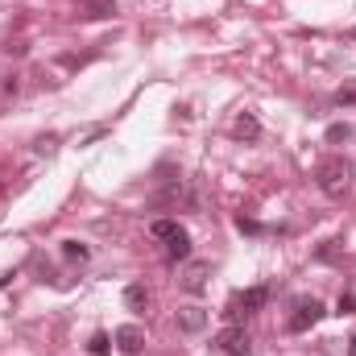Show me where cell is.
Masks as SVG:
<instances>
[{
    "instance_id": "5bb4252c",
    "label": "cell",
    "mask_w": 356,
    "mask_h": 356,
    "mask_svg": "<svg viewBox=\"0 0 356 356\" xmlns=\"http://www.w3.org/2000/svg\"><path fill=\"white\" fill-rule=\"evenodd\" d=\"M63 257H67V261H79V266H83V261L91 257V249L83 245V241H63Z\"/></svg>"
},
{
    "instance_id": "9c48e42d",
    "label": "cell",
    "mask_w": 356,
    "mask_h": 356,
    "mask_svg": "<svg viewBox=\"0 0 356 356\" xmlns=\"http://www.w3.org/2000/svg\"><path fill=\"white\" fill-rule=\"evenodd\" d=\"M232 133H236L241 141H257V137H261V120H257L253 112H241L236 124H232Z\"/></svg>"
},
{
    "instance_id": "277c9868",
    "label": "cell",
    "mask_w": 356,
    "mask_h": 356,
    "mask_svg": "<svg viewBox=\"0 0 356 356\" xmlns=\"http://www.w3.org/2000/svg\"><path fill=\"white\" fill-rule=\"evenodd\" d=\"M319 319H323V302H319V298H298L294 311H290V319H286V332L302 336V332H311Z\"/></svg>"
},
{
    "instance_id": "7c38bea8",
    "label": "cell",
    "mask_w": 356,
    "mask_h": 356,
    "mask_svg": "<svg viewBox=\"0 0 356 356\" xmlns=\"http://www.w3.org/2000/svg\"><path fill=\"white\" fill-rule=\"evenodd\" d=\"M116 13V0H83V17L99 21V17H112Z\"/></svg>"
},
{
    "instance_id": "3957f363",
    "label": "cell",
    "mask_w": 356,
    "mask_h": 356,
    "mask_svg": "<svg viewBox=\"0 0 356 356\" xmlns=\"http://www.w3.org/2000/svg\"><path fill=\"white\" fill-rule=\"evenodd\" d=\"M211 348H216L220 356H253V340H249V332H245L241 323H228V327L216 332Z\"/></svg>"
},
{
    "instance_id": "6da1fadb",
    "label": "cell",
    "mask_w": 356,
    "mask_h": 356,
    "mask_svg": "<svg viewBox=\"0 0 356 356\" xmlns=\"http://www.w3.org/2000/svg\"><path fill=\"white\" fill-rule=\"evenodd\" d=\"M315 182H319V191H323L327 199H344V191L353 186V162H344V158H323V162L315 166Z\"/></svg>"
},
{
    "instance_id": "e0dca14e",
    "label": "cell",
    "mask_w": 356,
    "mask_h": 356,
    "mask_svg": "<svg viewBox=\"0 0 356 356\" xmlns=\"http://www.w3.org/2000/svg\"><path fill=\"white\" fill-rule=\"evenodd\" d=\"M236 228H241V232H249V236H261V232H266V228H261L257 220H249V216H236Z\"/></svg>"
},
{
    "instance_id": "8fae6325",
    "label": "cell",
    "mask_w": 356,
    "mask_h": 356,
    "mask_svg": "<svg viewBox=\"0 0 356 356\" xmlns=\"http://www.w3.org/2000/svg\"><path fill=\"white\" fill-rule=\"evenodd\" d=\"M166 253H170V261H186L191 257V232L186 228L178 232L175 241H166Z\"/></svg>"
},
{
    "instance_id": "8992f818",
    "label": "cell",
    "mask_w": 356,
    "mask_h": 356,
    "mask_svg": "<svg viewBox=\"0 0 356 356\" xmlns=\"http://www.w3.org/2000/svg\"><path fill=\"white\" fill-rule=\"evenodd\" d=\"M116 348L124 356H141V348H145V332L137 327V323H124V327H116Z\"/></svg>"
},
{
    "instance_id": "2e32d148",
    "label": "cell",
    "mask_w": 356,
    "mask_h": 356,
    "mask_svg": "<svg viewBox=\"0 0 356 356\" xmlns=\"http://www.w3.org/2000/svg\"><path fill=\"white\" fill-rule=\"evenodd\" d=\"M353 137V124H327V141L332 145H340V141H348Z\"/></svg>"
},
{
    "instance_id": "9a60e30c",
    "label": "cell",
    "mask_w": 356,
    "mask_h": 356,
    "mask_svg": "<svg viewBox=\"0 0 356 356\" xmlns=\"http://www.w3.org/2000/svg\"><path fill=\"white\" fill-rule=\"evenodd\" d=\"M88 353L91 356H108V353H112V336H108V332H95V336H91V344H88Z\"/></svg>"
},
{
    "instance_id": "4fadbf2b",
    "label": "cell",
    "mask_w": 356,
    "mask_h": 356,
    "mask_svg": "<svg viewBox=\"0 0 356 356\" xmlns=\"http://www.w3.org/2000/svg\"><path fill=\"white\" fill-rule=\"evenodd\" d=\"M149 232H154V241H175L178 232H182V224H178V220H154Z\"/></svg>"
},
{
    "instance_id": "d6986e66",
    "label": "cell",
    "mask_w": 356,
    "mask_h": 356,
    "mask_svg": "<svg viewBox=\"0 0 356 356\" xmlns=\"http://www.w3.org/2000/svg\"><path fill=\"white\" fill-rule=\"evenodd\" d=\"M336 99H340V104H353V99H356V83H348V88H340V95H336Z\"/></svg>"
},
{
    "instance_id": "30bf717a",
    "label": "cell",
    "mask_w": 356,
    "mask_h": 356,
    "mask_svg": "<svg viewBox=\"0 0 356 356\" xmlns=\"http://www.w3.org/2000/svg\"><path fill=\"white\" fill-rule=\"evenodd\" d=\"M124 307L141 315V311L149 307V290H145V286H137V282H133V286H124Z\"/></svg>"
},
{
    "instance_id": "52a82bcc",
    "label": "cell",
    "mask_w": 356,
    "mask_h": 356,
    "mask_svg": "<svg viewBox=\"0 0 356 356\" xmlns=\"http://www.w3.org/2000/svg\"><path fill=\"white\" fill-rule=\"evenodd\" d=\"M186 195V182L182 178H170L158 195H149V211H166V207H178V199Z\"/></svg>"
},
{
    "instance_id": "ba28073f",
    "label": "cell",
    "mask_w": 356,
    "mask_h": 356,
    "mask_svg": "<svg viewBox=\"0 0 356 356\" xmlns=\"http://www.w3.org/2000/svg\"><path fill=\"white\" fill-rule=\"evenodd\" d=\"M207 273H211V266H207V261H191V266L182 269V282H178V286H182L186 294H203Z\"/></svg>"
},
{
    "instance_id": "ffe728a7",
    "label": "cell",
    "mask_w": 356,
    "mask_h": 356,
    "mask_svg": "<svg viewBox=\"0 0 356 356\" xmlns=\"http://www.w3.org/2000/svg\"><path fill=\"white\" fill-rule=\"evenodd\" d=\"M54 145H58V137H42V141H38V154H50Z\"/></svg>"
},
{
    "instance_id": "7a4b0ae2",
    "label": "cell",
    "mask_w": 356,
    "mask_h": 356,
    "mask_svg": "<svg viewBox=\"0 0 356 356\" xmlns=\"http://www.w3.org/2000/svg\"><path fill=\"white\" fill-rule=\"evenodd\" d=\"M266 298H269L266 286H249V290H236V294L228 298V307H224V319H228V323H241V319L257 315V311L266 307Z\"/></svg>"
},
{
    "instance_id": "ac0fdd59",
    "label": "cell",
    "mask_w": 356,
    "mask_h": 356,
    "mask_svg": "<svg viewBox=\"0 0 356 356\" xmlns=\"http://www.w3.org/2000/svg\"><path fill=\"white\" fill-rule=\"evenodd\" d=\"M340 315H356V294H340Z\"/></svg>"
},
{
    "instance_id": "5b68a950",
    "label": "cell",
    "mask_w": 356,
    "mask_h": 356,
    "mask_svg": "<svg viewBox=\"0 0 356 356\" xmlns=\"http://www.w3.org/2000/svg\"><path fill=\"white\" fill-rule=\"evenodd\" d=\"M175 323L182 336H199L203 327H207V307H199V302H186V307H178L175 311Z\"/></svg>"
}]
</instances>
